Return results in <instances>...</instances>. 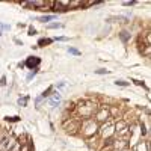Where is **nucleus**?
Listing matches in <instances>:
<instances>
[{"instance_id": "obj_30", "label": "nucleus", "mask_w": 151, "mask_h": 151, "mask_svg": "<svg viewBox=\"0 0 151 151\" xmlns=\"http://www.w3.org/2000/svg\"><path fill=\"white\" fill-rule=\"evenodd\" d=\"M136 2H124V6H132V5H134Z\"/></svg>"}, {"instance_id": "obj_17", "label": "nucleus", "mask_w": 151, "mask_h": 151, "mask_svg": "<svg viewBox=\"0 0 151 151\" xmlns=\"http://www.w3.org/2000/svg\"><path fill=\"white\" fill-rule=\"evenodd\" d=\"M144 40H145V45H151V35H150V32L144 33Z\"/></svg>"}, {"instance_id": "obj_13", "label": "nucleus", "mask_w": 151, "mask_h": 151, "mask_svg": "<svg viewBox=\"0 0 151 151\" xmlns=\"http://www.w3.org/2000/svg\"><path fill=\"white\" fill-rule=\"evenodd\" d=\"M141 52H142L144 56L150 58V55H151V45H144V47L141 48Z\"/></svg>"}, {"instance_id": "obj_14", "label": "nucleus", "mask_w": 151, "mask_h": 151, "mask_svg": "<svg viewBox=\"0 0 151 151\" xmlns=\"http://www.w3.org/2000/svg\"><path fill=\"white\" fill-rule=\"evenodd\" d=\"M107 21H109V23H113V21H122V23H127V18H125V17H110V18H107Z\"/></svg>"}, {"instance_id": "obj_32", "label": "nucleus", "mask_w": 151, "mask_h": 151, "mask_svg": "<svg viewBox=\"0 0 151 151\" xmlns=\"http://www.w3.org/2000/svg\"><path fill=\"white\" fill-rule=\"evenodd\" d=\"M56 40H58V41H67L68 38H65V36H60V38H56Z\"/></svg>"}, {"instance_id": "obj_26", "label": "nucleus", "mask_w": 151, "mask_h": 151, "mask_svg": "<svg viewBox=\"0 0 151 151\" xmlns=\"http://www.w3.org/2000/svg\"><path fill=\"white\" fill-rule=\"evenodd\" d=\"M97 74H109V70H104V68H100V70H95Z\"/></svg>"}, {"instance_id": "obj_33", "label": "nucleus", "mask_w": 151, "mask_h": 151, "mask_svg": "<svg viewBox=\"0 0 151 151\" xmlns=\"http://www.w3.org/2000/svg\"><path fill=\"white\" fill-rule=\"evenodd\" d=\"M41 100H42V97H38V98L35 100V103H36V104H38V103H41Z\"/></svg>"}, {"instance_id": "obj_1", "label": "nucleus", "mask_w": 151, "mask_h": 151, "mask_svg": "<svg viewBox=\"0 0 151 151\" xmlns=\"http://www.w3.org/2000/svg\"><path fill=\"white\" fill-rule=\"evenodd\" d=\"M77 112H79V115L85 116V118H89L92 113L97 110V104L92 103V101H86V100H82V101L77 103Z\"/></svg>"}, {"instance_id": "obj_4", "label": "nucleus", "mask_w": 151, "mask_h": 151, "mask_svg": "<svg viewBox=\"0 0 151 151\" xmlns=\"http://www.w3.org/2000/svg\"><path fill=\"white\" fill-rule=\"evenodd\" d=\"M110 119V115H109V109L107 107H104V106H101V107H98L97 110H95V122L97 124H104L106 121H109Z\"/></svg>"}, {"instance_id": "obj_16", "label": "nucleus", "mask_w": 151, "mask_h": 151, "mask_svg": "<svg viewBox=\"0 0 151 151\" xmlns=\"http://www.w3.org/2000/svg\"><path fill=\"white\" fill-rule=\"evenodd\" d=\"M119 36H121V40H122L124 42H127V41L130 40V33H129V32H125V30H124V32H121V33H119Z\"/></svg>"}, {"instance_id": "obj_28", "label": "nucleus", "mask_w": 151, "mask_h": 151, "mask_svg": "<svg viewBox=\"0 0 151 151\" xmlns=\"http://www.w3.org/2000/svg\"><path fill=\"white\" fill-rule=\"evenodd\" d=\"M134 85H137V86H145V83L144 82H141V80H132Z\"/></svg>"}, {"instance_id": "obj_25", "label": "nucleus", "mask_w": 151, "mask_h": 151, "mask_svg": "<svg viewBox=\"0 0 151 151\" xmlns=\"http://www.w3.org/2000/svg\"><path fill=\"white\" fill-rule=\"evenodd\" d=\"M20 150H21V144H18V142H17V144H15L14 147H12L9 151H20Z\"/></svg>"}, {"instance_id": "obj_2", "label": "nucleus", "mask_w": 151, "mask_h": 151, "mask_svg": "<svg viewBox=\"0 0 151 151\" xmlns=\"http://www.w3.org/2000/svg\"><path fill=\"white\" fill-rule=\"evenodd\" d=\"M98 124L94 121V119H89V118H86L82 124H80V130H82V134L85 137H91L94 136L97 132H98Z\"/></svg>"}, {"instance_id": "obj_15", "label": "nucleus", "mask_w": 151, "mask_h": 151, "mask_svg": "<svg viewBox=\"0 0 151 151\" xmlns=\"http://www.w3.org/2000/svg\"><path fill=\"white\" fill-rule=\"evenodd\" d=\"M53 40H50V38H44V40H40V47H44V45H48V44H52Z\"/></svg>"}, {"instance_id": "obj_10", "label": "nucleus", "mask_w": 151, "mask_h": 151, "mask_svg": "<svg viewBox=\"0 0 151 151\" xmlns=\"http://www.w3.org/2000/svg\"><path fill=\"white\" fill-rule=\"evenodd\" d=\"M26 65H27L29 68H32V70L38 68V65H40V58H29V59L26 60Z\"/></svg>"}, {"instance_id": "obj_8", "label": "nucleus", "mask_w": 151, "mask_h": 151, "mask_svg": "<svg viewBox=\"0 0 151 151\" xmlns=\"http://www.w3.org/2000/svg\"><path fill=\"white\" fill-rule=\"evenodd\" d=\"M59 103H60V94H59V92H53V94H50L48 104L52 106V107H56Z\"/></svg>"}, {"instance_id": "obj_23", "label": "nucleus", "mask_w": 151, "mask_h": 151, "mask_svg": "<svg viewBox=\"0 0 151 151\" xmlns=\"http://www.w3.org/2000/svg\"><path fill=\"white\" fill-rule=\"evenodd\" d=\"M6 121H9V122H18L20 121V116H8Z\"/></svg>"}, {"instance_id": "obj_12", "label": "nucleus", "mask_w": 151, "mask_h": 151, "mask_svg": "<svg viewBox=\"0 0 151 151\" xmlns=\"http://www.w3.org/2000/svg\"><path fill=\"white\" fill-rule=\"evenodd\" d=\"M85 2H80V0H70V8L68 9H76V8H83Z\"/></svg>"}, {"instance_id": "obj_29", "label": "nucleus", "mask_w": 151, "mask_h": 151, "mask_svg": "<svg viewBox=\"0 0 151 151\" xmlns=\"http://www.w3.org/2000/svg\"><path fill=\"white\" fill-rule=\"evenodd\" d=\"M0 85H6V77H2V79H0Z\"/></svg>"}, {"instance_id": "obj_31", "label": "nucleus", "mask_w": 151, "mask_h": 151, "mask_svg": "<svg viewBox=\"0 0 151 151\" xmlns=\"http://www.w3.org/2000/svg\"><path fill=\"white\" fill-rule=\"evenodd\" d=\"M35 33H36V30H35L33 27H30V29H29V35H35Z\"/></svg>"}, {"instance_id": "obj_20", "label": "nucleus", "mask_w": 151, "mask_h": 151, "mask_svg": "<svg viewBox=\"0 0 151 151\" xmlns=\"http://www.w3.org/2000/svg\"><path fill=\"white\" fill-rule=\"evenodd\" d=\"M47 27L48 29H59V27H62V24L60 23H52V24H48Z\"/></svg>"}, {"instance_id": "obj_7", "label": "nucleus", "mask_w": 151, "mask_h": 151, "mask_svg": "<svg viewBox=\"0 0 151 151\" xmlns=\"http://www.w3.org/2000/svg\"><path fill=\"white\" fill-rule=\"evenodd\" d=\"M127 145H129L127 141H124V139H118V141L110 144V147L115 150V151H124V150H127Z\"/></svg>"}, {"instance_id": "obj_3", "label": "nucleus", "mask_w": 151, "mask_h": 151, "mask_svg": "<svg viewBox=\"0 0 151 151\" xmlns=\"http://www.w3.org/2000/svg\"><path fill=\"white\" fill-rule=\"evenodd\" d=\"M100 134H101V141H106V139H110V137L115 134V125H112V121L109 119L107 122H104L101 127L98 129Z\"/></svg>"}, {"instance_id": "obj_18", "label": "nucleus", "mask_w": 151, "mask_h": 151, "mask_svg": "<svg viewBox=\"0 0 151 151\" xmlns=\"http://www.w3.org/2000/svg\"><path fill=\"white\" fill-rule=\"evenodd\" d=\"M53 18H55L53 15H44V17H40L38 20H40V21H42V23H45V21H52Z\"/></svg>"}, {"instance_id": "obj_22", "label": "nucleus", "mask_w": 151, "mask_h": 151, "mask_svg": "<svg viewBox=\"0 0 151 151\" xmlns=\"http://www.w3.org/2000/svg\"><path fill=\"white\" fill-rule=\"evenodd\" d=\"M30 150H32V147H30V142H29V144L21 145V150H20V151H30Z\"/></svg>"}, {"instance_id": "obj_24", "label": "nucleus", "mask_w": 151, "mask_h": 151, "mask_svg": "<svg viewBox=\"0 0 151 151\" xmlns=\"http://www.w3.org/2000/svg\"><path fill=\"white\" fill-rule=\"evenodd\" d=\"M115 85H118V86H129L130 83H129V82H125V80H116Z\"/></svg>"}, {"instance_id": "obj_9", "label": "nucleus", "mask_w": 151, "mask_h": 151, "mask_svg": "<svg viewBox=\"0 0 151 151\" xmlns=\"http://www.w3.org/2000/svg\"><path fill=\"white\" fill-rule=\"evenodd\" d=\"M134 151H150V144H148V141L145 142V141H139L134 147Z\"/></svg>"}, {"instance_id": "obj_19", "label": "nucleus", "mask_w": 151, "mask_h": 151, "mask_svg": "<svg viewBox=\"0 0 151 151\" xmlns=\"http://www.w3.org/2000/svg\"><path fill=\"white\" fill-rule=\"evenodd\" d=\"M52 91H53V86H50V88H47V91H44L41 97H42V98H45V97H50V92H52Z\"/></svg>"}, {"instance_id": "obj_21", "label": "nucleus", "mask_w": 151, "mask_h": 151, "mask_svg": "<svg viewBox=\"0 0 151 151\" xmlns=\"http://www.w3.org/2000/svg\"><path fill=\"white\" fill-rule=\"evenodd\" d=\"M18 104H20V106H26V104H27V97L18 98Z\"/></svg>"}, {"instance_id": "obj_27", "label": "nucleus", "mask_w": 151, "mask_h": 151, "mask_svg": "<svg viewBox=\"0 0 151 151\" xmlns=\"http://www.w3.org/2000/svg\"><path fill=\"white\" fill-rule=\"evenodd\" d=\"M70 53H71V55H76V56H79V55H80L79 50H76V48H73V47H70Z\"/></svg>"}, {"instance_id": "obj_6", "label": "nucleus", "mask_w": 151, "mask_h": 151, "mask_svg": "<svg viewBox=\"0 0 151 151\" xmlns=\"http://www.w3.org/2000/svg\"><path fill=\"white\" fill-rule=\"evenodd\" d=\"M64 127L67 129V132L70 134H74V133H77V130H80V124L76 121V119H70V121H65L64 122Z\"/></svg>"}, {"instance_id": "obj_11", "label": "nucleus", "mask_w": 151, "mask_h": 151, "mask_svg": "<svg viewBox=\"0 0 151 151\" xmlns=\"http://www.w3.org/2000/svg\"><path fill=\"white\" fill-rule=\"evenodd\" d=\"M109 115H110V118H119V115H121V112H119V107H116V106H112L110 107V110H109Z\"/></svg>"}, {"instance_id": "obj_5", "label": "nucleus", "mask_w": 151, "mask_h": 151, "mask_svg": "<svg viewBox=\"0 0 151 151\" xmlns=\"http://www.w3.org/2000/svg\"><path fill=\"white\" fill-rule=\"evenodd\" d=\"M17 144V141H15V137L14 136H5V139L0 142V151H9L12 147H14Z\"/></svg>"}]
</instances>
